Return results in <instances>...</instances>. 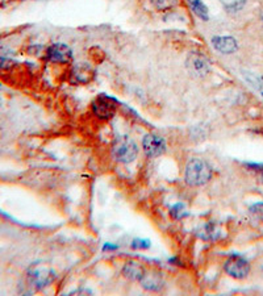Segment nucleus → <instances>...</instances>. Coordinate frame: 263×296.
Returning <instances> with one entry per match:
<instances>
[{
  "instance_id": "1",
  "label": "nucleus",
  "mask_w": 263,
  "mask_h": 296,
  "mask_svg": "<svg viewBox=\"0 0 263 296\" xmlns=\"http://www.w3.org/2000/svg\"><path fill=\"white\" fill-rule=\"evenodd\" d=\"M184 179L191 187H201L212 179V169L203 159L192 158L186 166Z\"/></svg>"
},
{
  "instance_id": "2",
  "label": "nucleus",
  "mask_w": 263,
  "mask_h": 296,
  "mask_svg": "<svg viewBox=\"0 0 263 296\" xmlns=\"http://www.w3.org/2000/svg\"><path fill=\"white\" fill-rule=\"evenodd\" d=\"M138 155V145L129 136H119L112 144V157L119 163L128 165Z\"/></svg>"
},
{
  "instance_id": "3",
  "label": "nucleus",
  "mask_w": 263,
  "mask_h": 296,
  "mask_svg": "<svg viewBox=\"0 0 263 296\" xmlns=\"http://www.w3.org/2000/svg\"><path fill=\"white\" fill-rule=\"evenodd\" d=\"M56 271L50 269V267L44 266V265H34L28 271L29 282L32 283L33 287H36L38 290L45 289L49 285H52L54 279H56Z\"/></svg>"
},
{
  "instance_id": "4",
  "label": "nucleus",
  "mask_w": 263,
  "mask_h": 296,
  "mask_svg": "<svg viewBox=\"0 0 263 296\" xmlns=\"http://www.w3.org/2000/svg\"><path fill=\"white\" fill-rule=\"evenodd\" d=\"M186 68L188 73L195 78H205L210 72V64L208 58L199 52H191L186 60Z\"/></svg>"
},
{
  "instance_id": "5",
  "label": "nucleus",
  "mask_w": 263,
  "mask_h": 296,
  "mask_svg": "<svg viewBox=\"0 0 263 296\" xmlns=\"http://www.w3.org/2000/svg\"><path fill=\"white\" fill-rule=\"evenodd\" d=\"M92 113L98 117L99 120L109 121L112 120L113 117L116 116L117 112V104L113 99L100 95L92 101Z\"/></svg>"
},
{
  "instance_id": "6",
  "label": "nucleus",
  "mask_w": 263,
  "mask_h": 296,
  "mask_svg": "<svg viewBox=\"0 0 263 296\" xmlns=\"http://www.w3.org/2000/svg\"><path fill=\"white\" fill-rule=\"evenodd\" d=\"M224 271L230 278L245 279L250 273V263L241 255H232L224 263Z\"/></svg>"
},
{
  "instance_id": "7",
  "label": "nucleus",
  "mask_w": 263,
  "mask_h": 296,
  "mask_svg": "<svg viewBox=\"0 0 263 296\" xmlns=\"http://www.w3.org/2000/svg\"><path fill=\"white\" fill-rule=\"evenodd\" d=\"M167 145H166L165 139L155 133H147L142 139V150L149 158L159 157L165 154Z\"/></svg>"
},
{
  "instance_id": "8",
  "label": "nucleus",
  "mask_w": 263,
  "mask_h": 296,
  "mask_svg": "<svg viewBox=\"0 0 263 296\" xmlns=\"http://www.w3.org/2000/svg\"><path fill=\"white\" fill-rule=\"evenodd\" d=\"M45 60L52 64H71L72 50L65 44H53L46 49Z\"/></svg>"
},
{
  "instance_id": "9",
  "label": "nucleus",
  "mask_w": 263,
  "mask_h": 296,
  "mask_svg": "<svg viewBox=\"0 0 263 296\" xmlns=\"http://www.w3.org/2000/svg\"><path fill=\"white\" fill-rule=\"evenodd\" d=\"M139 285L143 290H146L149 293H161L162 290L165 289L166 282L162 273H159V271L146 270L145 275L139 281Z\"/></svg>"
},
{
  "instance_id": "10",
  "label": "nucleus",
  "mask_w": 263,
  "mask_h": 296,
  "mask_svg": "<svg viewBox=\"0 0 263 296\" xmlns=\"http://www.w3.org/2000/svg\"><path fill=\"white\" fill-rule=\"evenodd\" d=\"M94 76V70L84 62L76 64L70 72V82L74 84H87Z\"/></svg>"
},
{
  "instance_id": "11",
  "label": "nucleus",
  "mask_w": 263,
  "mask_h": 296,
  "mask_svg": "<svg viewBox=\"0 0 263 296\" xmlns=\"http://www.w3.org/2000/svg\"><path fill=\"white\" fill-rule=\"evenodd\" d=\"M210 41L214 49L221 54H233L238 50V42L230 36H214Z\"/></svg>"
},
{
  "instance_id": "12",
  "label": "nucleus",
  "mask_w": 263,
  "mask_h": 296,
  "mask_svg": "<svg viewBox=\"0 0 263 296\" xmlns=\"http://www.w3.org/2000/svg\"><path fill=\"white\" fill-rule=\"evenodd\" d=\"M121 273H123V275H124L127 279H129V281L139 282L141 281V278L146 273V269H145V266H143L141 262H137V261H128V262L124 263Z\"/></svg>"
},
{
  "instance_id": "13",
  "label": "nucleus",
  "mask_w": 263,
  "mask_h": 296,
  "mask_svg": "<svg viewBox=\"0 0 263 296\" xmlns=\"http://www.w3.org/2000/svg\"><path fill=\"white\" fill-rule=\"evenodd\" d=\"M188 4H190L192 12L200 20H203V21H208L209 20V9H208V7L205 5L203 0H188Z\"/></svg>"
},
{
  "instance_id": "14",
  "label": "nucleus",
  "mask_w": 263,
  "mask_h": 296,
  "mask_svg": "<svg viewBox=\"0 0 263 296\" xmlns=\"http://www.w3.org/2000/svg\"><path fill=\"white\" fill-rule=\"evenodd\" d=\"M197 234H199L200 238L204 241H214L218 238V234H220V232L217 230V226H216V224H214L213 222H209L201 226V229H200Z\"/></svg>"
},
{
  "instance_id": "15",
  "label": "nucleus",
  "mask_w": 263,
  "mask_h": 296,
  "mask_svg": "<svg viewBox=\"0 0 263 296\" xmlns=\"http://www.w3.org/2000/svg\"><path fill=\"white\" fill-rule=\"evenodd\" d=\"M153 7L159 12H167L179 5V0H149Z\"/></svg>"
},
{
  "instance_id": "16",
  "label": "nucleus",
  "mask_w": 263,
  "mask_h": 296,
  "mask_svg": "<svg viewBox=\"0 0 263 296\" xmlns=\"http://www.w3.org/2000/svg\"><path fill=\"white\" fill-rule=\"evenodd\" d=\"M170 216L175 220H181L183 218H187L188 214L187 211H186V207L182 203H178L175 206H173L170 208Z\"/></svg>"
},
{
  "instance_id": "17",
  "label": "nucleus",
  "mask_w": 263,
  "mask_h": 296,
  "mask_svg": "<svg viewBox=\"0 0 263 296\" xmlns=\"http://www.w3.org/2000/svg\"><path fill=\"white\" fill-rule=\"evenodd\" d=\"M131 246L134 250H145V249H149L151 246V242L150 240H145V238H134L132 241Z\"/></svg>"
},
{
  "instance_id": "18",
  "label": "nucleus",
  "mask_w": 263,
  "mask_h": 296,
  "mask_svg": "<svg viewBox=\"0 0 263 296\" xmlns=\"http://www.w3.org/2000/svg\"><path fill=\"white\" fill-rule=\"evenodd\" d=\"M250 214L254 215L257 219L263 220V203H256L250 207Z\"/></svg>"
},
{
  "instance_id": "19",
  "label": "nucleus",
  "mask_w": 263,
  "mask_h": 296,
  "mask_svg": "<svg viewBox=\"0 0 263 296\" xmlns=\"http://www.w3.org/2000/svg\"><path fill=\"white\" fill-rule=\"evenodd\" d=\"M117 245H112V244H109V242H107V244L103 246V250L104 251H113V250H116L117 249Z\"/></svg>"
},
{
  "instance_id": "20",
  "label": "nucleus",
  "mask_w": 263,
  "mask_h": 296,
  "mask_svg": "<svg viewBox=\"0 0 263 296\" xmlns=\"http://www.w3.org/2000/svg\"><path fill=\"white\" fill-rule=\"evenodd\" d=\"M74 294H83V295H87V294H91V291L90 290H75V291L70 293V295H74Z\"/></svg>"
},
{
  "instance_id": "21",
  "label": "nucleus",
  "mask_w": 263,
  "mask_h": 296,
  "mask_svg": "<svg viewBox=\"0 0 263 296\" xmlns=\"http://www.w3.org/2000/svg\"><path fill=\"white\" fill-rule=\"evenodd\" d=\"M262 95H263V94H262Z\"/></svg>"
}]
</instances>
